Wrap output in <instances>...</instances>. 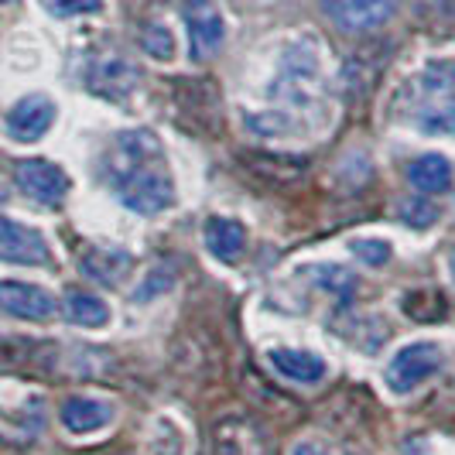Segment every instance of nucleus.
<instances>
[{
  "label": "nucleus",
  "mask_w": 455,
  "mask_h": 455,
  "mask_svg": "<svg viewBox=\"0 0 455 455\" xmlns=\"http://www.w3.org/2000/svg\"><path fill=\"white\" fill-rule=\"evenodd\" d=\"M103 179L116 203L137 216H161L175 205V182L161 137L148 127H131L114 137V148L103 161Z\"/></svg>",
  "instance_id": "obj_1"
},
{
  "label": "nucleus",
  "mask_w": 455,
  "mask_h": 455,
  "mask_svg": "<svg viewBox=\"0 0 455 455\" xmlns=\"http://www.w3.org/2000/svg\"><path fill=\"white\" fill-rule=\"evenodd\" d=\"M408 120L418 134L455 137V62L435 59L411 83Z\"/></svg>",
  "instance_id": "obj_2"
},
{
  "label": "nucleus",
  "mask_w": 455,
  "mask_h": 455,
  "mask_svg": "<svg viewBox=\"0 0 455 455\" xmlns=\"http://www.w3.org/2000/svg\"><path fill=\"white\" fill-rule=\"evenodd\" d=\"M271 100L284 114H308L322 100V59L312 42H295L281 52L271 79Z\"/></svg>",
  "instance_id": "obj_3"
},
{
  "label": "nucleus",
  "mask_w": 455,
  "mask_h": 455,
  "mask_svg": "<svg viewBox=\"0 0 455 455\" xmlns=\"http://www.w3.org/2000/svg\"><path fill=\"white\" fill-rule=\"evenodd\" d=\"M442 366H445V349H442V342L418 339V342L401 346V349L387 360V366H384L380 377H384L387 394H394V397H408V394H414L421 384H428Z\"/></svg>",
  "instance_id": "obj_4"
},
{
  "label": "nucleus",
  "mask_w": 455,
  "mask_h": 455,
  "mask_svg": "<svg viewBox=\"0 0 455 455\" xmlns=\"http://www.w3.org/2000/svg\"><path fill=\"white\" fill-rule=\"evenodd\" d=\"M0 264H18V267H52L55 253L48 240L28 223H18L0 212Z\"/></svg>",
  "instance_id": "obj_5"
},
{
  "label": "nucleus",
  "mask_w": 455,
  "mask_h": 455,
  "mask_svg": "<svg viewBox=\"0 0 455 455\" xmlns=\"http://www.w3.org/2000/svg\"><path fill=\"white\" fill-rule=\"evenodd\" d=\"M14 182H18V188H21V196H28L31 203L45 205V209H55V205L66 203L68 188H72L66 172L45 158L18 161V168H14Z\"/></svg>",
  "instance_id": "obj_6"
},
{
  "label": "nucleus",
  "mask_w": 455,
  "mask_h": 455,
  "mask_svg": "<svg viewBox=\"0 0 455 455\" xmlns=\"http://www.w3.org/2000/svg\"><path fill=\"white\" fill-rule=\"evenodd\" d=\"M59 107L48 92H28L7 110V137L18 144H38L55 127Z\"/></svg>",
  "instance_id": "obj_7"
},
{
  "label": "nucleus",
  "mask_w": 455,
  "mask_h": 455,
  "mask_svg": "<svg viewBox=\"0 0 455 455\" xmlns=\"http://www.w3.org/2000/svg\"><path fill=\"white\" fill-rule=\"evenodd\" d=\"M185 28H188V45H192L196 62L212 59L227 42V24H223V14L212 0H188L185 4Z\"/></svg>",
  "instance_id": "obj_8"
},
{
  "label": "nucleus",
  "mask_w": 455,
  "mask_h": 455,
  "mask_svg": "<svg viewBox=\"0 0 455 455\" xmlns=\"http://www.w3.org/2000/svg\"><path fill=\"white\" fill-rule=\"evenodd\" d=\"M0 312L24 322H52L59 315L55 295L31 281H0Z\"/></svg>",
  "instance_id": "obj_9"
},
{
  "label": "nucleus",
  "mask_w": 455,
  "mask_h": 455,
  "mask_svg": "<svg viewBox=\"0 0 455 455\" xmlns=\"http://www.w3.org/2000/svg\"><path fill=\"white\" fill-rule=\"evenodd\" d=\"M59 421L68 435H92L110 428L116 421V404L107 397H86V394H72L59 408Z\"/></svg>",
  "instance_id": "obj_10"
},
{
  "label": "nucleus",
  "mask_w": 455,
  "mask_h": 455,
  "mask_svg": "<svg viewBox=\"0 0 455 455\" xmlns=\"http://www.w3.org/2000/svg\"><path fill=\"white\" fill-rule=\"evenodd\" d=\"M267 363L274 366V373H281L284 380L301 384V387H315L329 377V363L325 356L312 353V349H295V346H274L267 349Z\"/></svg>",
  "instance_id": "obj_11"
},
{
  "label": "nucleus",
  "mask_w": 455,
  "mask_h": 455,
  "mask_svg": "<svg viewBox=\"0 0 455 455\" xmlns=\"http://www.w3.org/2000/svg\"><path fill=\"white\" fill-rule=\"evenodd\" d=\"M86 83H90V90L96 92V96L114 100V103H124V100L137 90L140 72H137V66H131L127 59L107 55V59H100V62H92L90 66Z\"/></svg>",
  "instance_id": "obj_12"
},
{
  "label": "nucleus",
  "mask_w": 455,
  "mask_h": 455,
  "mask_svg": "<svg viewBox=\"0 0 455 455\" xmlns=\"http://www.w3.org/2000/svg\"><path fill=\"white\" fill-rule=\"evenodd\" d=\"M203 243L205 251L212 253L220 264H240L243 253H247V227L240 220H229V216H209L203 223Z\"/></svg>",
  "instance_id": "obj_13"
},
{
  "label": "nucleus",
  "mask_w": 455,
  "mask_h": 455,
  "mask_svg": "<svg viewBox=\"0 0 455 455\" xmlns=\"http://www.w3.org/2000/svg\"><path fill=\"white\" fill-rule=\"evenodd\" d=\"M329 14L346 31H373L387 21L397 0H325Z\"/></svg>",
  "instance_id": "obj_14"
},
{
  "label": "nucleus",
  "mask_w": 455,
  "mask_h": 455,
  "mask_svg": "<svg viewBox=\"0 0 455 455\" xmlns=\"http://www.w3.org/2000/svg\"><path fill=\"white\" fill-rule=\"evenodd\" d=\"M131 260L134 257L120 247H86L79 257V271L103 288H116L131 271Z\"/></svg>",
  "instance_id": "obj_15"
},
{
  "label": "nucleus",
  "mask_w": 455,
  "mask_h": 455,
  "mask_svg": "<svg viewBox=\"0 0 455 455\" xmlns=\"http://www.w3.org/2000/svg\"><path fill=\"white\" fill-rule=\"evenodd\" d=\"M408 182L421 192V196H442L452 188V161L445 158L442 151H428L418 155L408 164Z\"/></svg>",
  "instance_id": "obj_16"
},
{
  "label": "nucleus",
  "mask_w": 455,
  "mask_h": 455,
  "mask_svg": "<svg viewBox=\"0 0 455 455\" xmlns=\"http://www.w3.org/2000/svg\"><path fill=\"white\" fill-rule=\"evenodd\" d=\"M62 312H66V319L72 325H79V329H107L110 319H114V308H110V301L100 295H92V291H76V288H68L66 298H62Z\"/></svg>",
  "instance_id": "obj_17"
},
{
  "label": "nucleus",
  "mask_w": 455,
  "mask_h": 455,
  "mask_svg": "<svg viewBox=\"0 0 455 455\" xmlns=\"http://www.w3.org/2000/svg\"><path fill=\"white\" fill-rule=\"evenodd\" d=\"M305 277H308L315 288L329 291L332 298H339V301H349V298L356 295V288H360L356 274L349 271V267H342V264H332V260L308 264V267H305Z\"/></svg>",
  "instance_id": "obj_18"
},
{
  "label": "nucleus",
  "mask_w": 455,
  "mask_h": 455,
  "mask_svg": "<svg viewBox=\"0 0 455 455\" xmlns=\"http://www.w3.org/2000/svg\"><path fill=\"white\" fill-rule=\"evenodd\" d=\"M151 455H185V432L168 414L151 421Z\"/></svg>",
  "instance_id": "obj_19"
},
{
  "label": "nucleus",
  "mask_w": 455,
  "mask_h": 455,
  "mask_svg": "<svg viewBox=\"0 0 455 455\" xmlns=\"http://www.w3.org/2000/svg\"><path fill=\"white\" fill-rule=\"evenodd\" d=\"M349 253L366 264V267H384L390 264V257H394V247H390L384 236H356V240H349Z\"/></svg>",
  "instance_id": "obj_20"
},
{
  "label": "nucleus",
  "mask_w": 455,
  "mask_h": 455,
  "mask_svg": "<svg viewBox=\"0 0 455 455\" xmlns=\"http://www.w3.org/2000/svg\"><path fill=\"white\" fill-rule=\"evenodd\" d=\"M140 48L155 59V62H172L175 59V35L164 24H148L140 31Z\"/></svg>",
  "instance_id": "obj_21"
},
{
  "label": "nucleus",
  "mask_w": 455,
  "mask_h": 455,
  "mask_svg": "<svg viewBox=\"0 0 455 455\" xmlns=\"http://www.w3.org/2000/svg\"><path fill=\"white\" fill-rule=\"evenodd\" d=\"M42 7L52 18H83L103 11V0H42Z\"/></svg>",
  "instance_id": "obj_22"
},
{
  "label": "nucleus",
  "mask_w": 455,
  "mask_h": 455,
  "mask_svg": "<svg viewBox=\"0 0 455 455\" xmlns=\"http://www.w3.org/2000/svg\"><path fill=\"white\" fill-rule=\"evenodd\" d=\"M401 220L414 229H428L438 223V205H432L428 199H411L401 205Z\"/></svg>",
  "instance_id": "obj_23"
},
{
  "label": "nucleus",
  "mask_w": 455,
  "mask_h": 455,
  "mask_svg": "<svg viewBox=\"0 0 455 455\" xmlns=\"http://www.w3.org/2000/svg\"><path fill=\"white\" fill-rule=\"evenodd\" d=\"M295 455H329V449L322 442H315V438H305V442L295 445Z\"/></svg>",
  "instance_id": "obj_24"
},
{
  "label": "nucleus",
  "mask_w": 455,
  "mask_h": 455,
  "mask_svg": "<svg viewBox=\"0 0 455 455\" xmlns=\"http://www.w3.org/2000/svg\"><path fill=\"white\" fill-rule=\"evenodd\" d=\"M449 274H452V281H455V247L449 251Z\"/></svg>",
  "instance_id": "obj_25"
},
{
  "label": "nucleus",
  "mask_w": 455,
  "mask_h": 455,
  "mask_svg": "<svg viewBox=\"0 0 455 455\" xmlns=\"http://www.w3.org/2000/svg\"><path fill=\"white\" fill-rule=\"evenodd\" d=\"M0 4H14V0H0Z\"/></svg>",
  "instance_id": "obj_26"
}]
</instances>
